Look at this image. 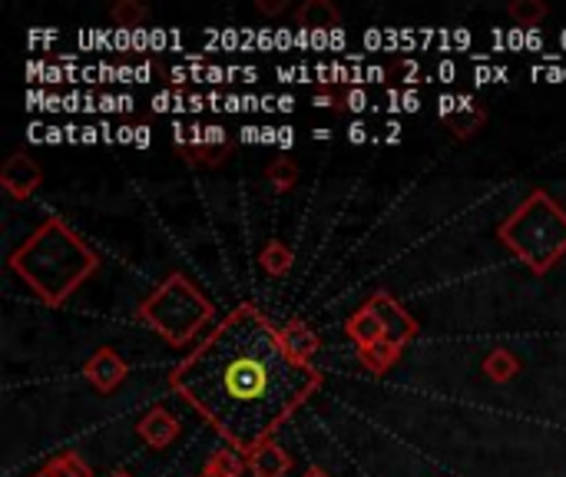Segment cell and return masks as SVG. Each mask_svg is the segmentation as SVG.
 <instances>
[{
	"label": "cell",
	"mask_w": 566,
	"mask_h": 477,
	"mask_svg": "<svg viewBox=\"0 0 566 477\" xmlns=\"http://www.w3.org/2000/svg\"><path fill=\"white\" fill-rule=\"evenodd\" d=\"M318 385L321 372L285 349L272 318L252 302L233 308L169 375V388L246 454L272 441Z\"/></svg>",
	"instance_id": "1"
},
{
	"label": "cell",
	"mask_w": 566,
	"mask_h": 477,
	"mask_svg": "<svg viewBox=\"0 0 566 477\" xmlns=\"http://www.w3.org/2000/svg\"><path fill=\"white\" fill-rule=\"evenodd\" d=\"M11 269L44 305L60 308L100 269V255L67 226V219L47 216L27 242L14 249Z\"/></svg>",
	"instance_id": "2"
},
{
	"label": "cell",
	"mask_w": 566,
	"mask_h": 477,
	"mask_svg": "<svg viewBox=\"0 0 566 477\" xmlns=\"http://www.w3.org/2000/svg\"><path fill=\"white\" fill-rule=\"evenodd\" d=\"M500 239L533 275H546L566 255V213L550 193L536 190L500 226Z\"/></svg>",
	"instance_id": "3"
},
{
	"label": "cell",
	"mask_w": 566,
	"mask_h": 477,
	"mask_svg": "<svg viewBox=\"0 0 566 477\" xmlns=\"http://www.w3.org/2000/svg\"><path fill=\"white\" fill-rule=\"evenodd\" d=\"M213 315H216L213 302L182 272H172L152 295L139 302V318L172 349L193 342Z\"/></svg>",
	"instance_id": "4"
},
{
	"label": "cell",
	"mask_w": 566,
	"mask_h": 477,
	"mask_svg": "<svg viewBox=\"0 0 566 477\" xmlns=\"http://www.w3.org/2000/svg\"><path fill=\"white\" fill-rule=\"evenodd\" d=\"M364 305H371V311L382 318L388 342H395V345L405 349L418 336V318L405 305H398V298H392L388 292H374Z\"/></svg>",
	"instance_id": "5"
},
{
	"label": "cell",
	"mask_w": 566,
	"mask_h": 477,
	"mask_svg": "<svg viewBox=\"0 0 566 477\" xmlns=\"http://www.w3.org/2000/svg\"><path fill=\"white\" fill-rule=\"evenodd\" d=\"M41 183H44V173L27 152H14L4 163V170H0V186L14 200H27Z\"/></svg>",
	"instance_id": "6"
},
{
	"label": "cell",
	"mask_w": 566,
	"mask_h": 477,
	"mask_svg": "<svg viewBox=\"0 0 566 477\" xmlns=\"http://www.w3.org/2000/svg\"><path fill=\"white\" fill-rule=\"evenodd\" d=\"M126 362L113 352V349H97L90 359H87V365H83V375H87V382L93 385V388H100V391H113V388H120L123 385V378H126Z\"/></svg>",
	"instance_id": "7"
},
{
	"label": "cell",
	"mask_w": 566,
	"mask_h": 477,
	"mask_svg": "<svg viewBox=\"0 0 566 477\" xmlns=\"http://www.w3.org/2000/svg\"><path fill=\"white\" fill-rule=\"evenodd\" d=\"M136 431H139V438H143L149 447H169V444L179 438V421H176V414H169L162 405H156L152 411H146V414L139 418Z\"/></svg>",
	"instance_id": "8"
},
{
	"label": "cell",
	"mask_w": 566,
	"mask_h": 477,
	"mask_svg": "<svg viewBox=\"0 0 566 477\" xmlns=\"http://www.w3.org/2000/svg\"><path fill=\"white\" fill-rule=\"evenodd\" d=\"M295 21H298V31H308V34L341 31V14H338V8L331 4V0H305V4L298 8V14H295Z\"/></svg>",
	"instance_id": "9"
},
{
	"label": "cell",
	"mask_w": 566,
	"mask_h": 477,
	"mask_svg": "<svg viewBox=\"0 0 566 477\" xmlns=\"http://www.w3.org/2000/svg\"><path fill=\"white\" fill-rule=\"evenodd\" d=\"M348 339L358 345V349H371L377 342H385V326H382V318H377L371 311V305H361L351 318H348V326H344Z\"/></svg>",
	"instance_id": "10"
},
{
	"label": "cell",
	"mask_w": 566,
	"mask_h": 477,
	"mask_svg": "<svg viewBox=\"0 0 566 477\" xmlns=\"http://www.w3.org/2000/svg\"><path fill=\"white\" fill-rule=\"evenodd\" d=\"M282 342H285V349L298 359V362H305V365H312V359L318 355V349H321V339L302 322V318H292V322H285L282 329Z\"/></svg>",
	"instance_id": "11"
},
{
	"label": "cell",
	"mask_w": 566,
	"mask_h": 477,
	"mask_svg": "<svg viewBox=\"0 0 566 477\" xmlns=\"http://www.w3.org/2000/svg\"><path fill=\"white\" fill-rule=\"evenodd\" d=\"M249 467H252L256 477H285L288 467H292V457L275 441H265L262 447H256L249 454Z\"/></svg>",
	"instance_id": "12"
},
{
	"label": "cell",
	"mask_w": 566,
	"mask_h": 477,
	"mask_svg": "<svg viewBox=\"0 0 566 477\" xmlns=\"http://www.w3.org/2000/svg\"><path fill=\"white\" fill-rule=\"evenodd\" d=\"M401 359V345H395V342H377V345H371V349H358V362L364 365V368H371L374 375H385L395 362Z\"/></svg>",
	"instance_id": "13"
},
{
	"label": "cell",
	"mask_w": 566,
	"mask_h": 477,
	"mask_svg": "<svg viewBox=\"0 0 566 477\" xmlns=\"http://www.w3.org/2000/svg\"><path fill=\"white\" fill-rule=\"evenodd\" d=\"M484 372H487L490 382L503 385V382H510V378L520 372V362H517V355H513L510 349H494V352L484 359Z\"/></svg>",
	"instance_id": "14"
},
{
	"label": "cell",
	"mask_w": 566,
	"mask_h": 477,
	"mask_svg": "<svg viewBox=\"0 0 566 477\" xmlns=\"http://www.w3.org/2000/svg\"><path fill=\"white\" fill-rule=\"evenodd\" d=\"M507 14L513 18V24L520 31H536L546 18V4L543 0H513V4L507 8Z\"/></svg>",
	"instance_id": "15"
},
{
	"label": "cell",
	"mask_w": 566,
	"mask_h": 477,
	"mask_svg": "<svg viewBox=\"0 0 566 477\" xmlns=\"http://www.w3.org/2000/svg\"><path fill=\"white\" fill-rule=\"evenodd\" d=\"M484 123H487V113H484L480 106H461V110L448 120V126H451V133H454L457 139H467V136L480 133Z\"/></svg>",
	"instance_id": "16"
},
{
	"label": "cell",
	"mask_w": 566,
	"mask_h": 477,
	"mask_svg": "<svg viewBox=\"0 0 566 477\" xmlns=\"http://www.w3.org/2000/svg\"><path fill=\"white\" fill-rule=\"evenodd\" d=\"M259 262H262V269L269 272V275H285L288 269H292V249L285 246V242H279V239H272L265 249H262V255H259Z\"/></svg>",
	"instance_id": "17"
},
{
	"label": "cell",
	"mask_w": 566,
	"mask_h": 477,
	"mask_svg": "<svg viewBox=\"0 0 566 477\" xmlns=\"http://www.w3.org/2000/svg\"><path fill=\"white\" fill-rule=\"evenodd\" d=\"M113 21L120 31H139V24L146 21V8L139 4V0H120V4H113Z\"/></svg>",
	"instance_id": "18"
},
{
	"label": "cell",
	"mask_w": 566,
	"mask_h": 477,
	"mask_svg": "<svg viewBox=\"0 0 566 477\" xmlns=\"http://www.w3.org/2000/svg\"><path fill=\"white\" fill-rule=\"evenodd\" d=\"M246 464H249V461H242V454H236V451H216V454L210 457L206 470H213V474H219V477H242Z\"/></svg>",
	"instance_id": "19"
},
{
	"label": "cell",
	"mask_w": 566,
	"mask_h": 477,
	"mask_svg": "<svg viewBox=\"0 0 566 477\" xmlns=\"http://www.w3.org/2000/svg\"><path fill=\"white\" fill-rule=\"evenodd\" d=\"M265 180H269L279 193H288V190L298 183V167L292 163V159H275V163L265 170Z\"/></svg>",
	"instance_id": "20"
},
{
	"label": "cell",
	"mask_w": 566,
	"mask_h": 477,
	"mask_svg": "<svg viewBox=\"0 0 566 477\" xmlns=\"http://www.w3.org/2000/svg\"><path fill=\"white\" fill-rule=\"evenodd\" d=\"M229 152H233V146H193V149H185V159L193 167H223Z\"/></svg>",
	"instance_id": "21"
},
{
	"label": "cell",
	"mask_w": 566,
	"mask_h": 477,
	"mask_svg": "<svg viewBox=\"0 0 566 477\" xmlns=\"http://www.w3.org/2000/svg\"><path fill=\"white\" fill-rule=\"evenodd\" d=\"M57 477H93V470H90V464L80 457V454H73V451H67V454H60V457H54L50 464H47Z\"/></svg>",
	"instance_id": "22"
},
{
	"label": "cell",
	"mask_w": 566,
	"mask_h": 477,
	"mask_svg": "<svg viewBox=\"0 0 566 477\" xmlns=\"http://www.w3.org/2000/svg\"><path fill=\"white\" fill-rule=\"evenodd\" d=\"M152 110L156 113H182V110H189V96H179V93H169V90H162V93H156L152 96Z\"/></svg>",
	"instance_id": "23"
},
{
	"label": "cell",
	"mask_w": 566,
	"mask_h": 477,
	"mask_svg": "<svg viewBox=\"0 0 566 477\" xmlns=\"http://www.w3.org/2000/svg\"><path fill=\"white\" fill-rule=\"evenodd\" d=\"M371 106V100H367V93L361 90V87H351L348 93H344V110H351V113H364Z\"/></svg>",
	"instance_id": "24"
},
{
	"label": "cell",
	"mask_w": 566,
	"mask_h": 477,
	"mask_svg": "<svg viewBox=\"0 0 566 477\" xmlns=\"http://www.w3.org/2000/svg\"><path fill=\"white\" fill-rule=\"evenodd\" d=\"M315 106L318 110H344V96H335V93L321 90V93H315Z\"/></svg>",
	"instance_id": "25"
},
{
	"label": "cell",
	"mask_w": 566,
	"mask_h": 477,
	"mask_svg": "<svg viewBox=\"0 0 566 477\" xmlns=\"http://www.w3.org/2000/svg\"><path fill=\"white\" fill-rule=\"evenodd\" d=\"M457 110H461V96H441V100H438V113H441L444 120H451Z\"/></svg>",
	"instance_id": "26"
},
{
	"label": "cell",
	"mask_w": 566,
	"mask_h": 477,
	"mask_svg": "<svg viewBox=\"0 0 566 477\" xmlns=\"http://www.w3.org/2000/svg\"><path fill=\"white\" fill-rule=\"evenodd\" d=\"M265 18H275V14H282L285 11V0H259L256 4Z\"/></svg>",
	"instance_id": "27"
},
{
	"label": "cell",
	"mask_w": 566,
	"mask_h": 477,
	"mask_svg": "<svg viewBox=\"0 0 566 477\" xmlns=\"http://www.w3.org/2000/svg\"><path fill=\"white\" fill-rule=\"evenodd\" d=\"M385 77H388V70H385V67H377V64L364 67V83H382Z\"/></svg>",
	"instance_id": "28"
},
{
	"label": "cell",
	"mask_w": 566,
	"mask_h": 477,
	"mask_svg": "<svg viewBox=\"0 0 566 477\" xmlns=\"http://www.w3.org/2000/svg\"><path fill=\"white\" fill-rule=\"evenodd\" d=\"M203 80H210V83H226L229 80V67H206V77Z\"/></svg>",
	"instance_id": "29"
},
{
	"label": "cell",
	"mask_w": 566,
	"mask_h": 477,
	"mask_svg": "<svg viewBox=\"0 0 566 477\" xmlns=\"http://www.w3.org/2000/svg\"><path fill=\"white\" fill-rule=\"evenodd\" d=\"M348 139H351V143H364V139H367V126H364L361 120H354V123L348 126Z\"/></svg>",
	"instance_id": "30"
},
{
	"label": "cell",
	"mask_w": 566,
	"mask_h": 477,
	"mask_svg": "<svg viewBox=\"0 0 566 477\" xmlns=\"http://www.w3.org/2000/svg\"><path fill=\"white\" fill-rule=\"evenodd\" d=\"M166 44H172V34H166V31H152V34H149V47H152V50H162Z\"/></svg>",
	"instance_id": "31"
},
{
	"label": "cell",
	"mask_w": 566,
	"mask_h": 477,
	"mask_svg": "<svg viewBox=\"0 0 566 477\" xmlns=\"http://www.w3.org/2000/svg\"><path fill=\"white\" fill-rule=\"evenodd\" d=\"M418 106H421V96H418L415 90H408V93H401V110H405V113H415Z\"/></svg>",
	"instance_id": "32"
},
{
	"label": "cell",
	"mask_w": 566,
	"mask_h": 477,
	"mask_svg": "<svg viewBox=\"0 0 566 477\" xmlns=\"http://www.w3.org/2000/svg\"><path fill=\"white\" fill-rule=\"evenodd\" d=\"M100 110L103 113H116V110H123V103H120V96H110L106 93V96H100Z\"/></svg>",
	"instance_id": "33"
},
{
	"label": "cell",
	"mask_w": 566,
	"mask_h": 477,
	"mask_svg": "<svg viewBox=\"0 0 566 477\" xmlns=\"http://www.w3.org/2000/svg\"><path fill=\"white\" fill-rule=\"evenodd\" d=\"M438 77H441V80H444V83H451V80H454V77H457V67H454V64H451V60H444V64H441V67H438Z\"/></svg>",
	"instance_id": "34"
},
{
	"label": "cell",
	"mask_w": 566,
	"mask_h": 477,
	"mask_svg": "<svg viewBox=\"0 0 566 477\" xmlns=\"http://www.w3.org/2000/svg\"><path fill=\"white\" fill-rule=\"evenodd\" d=\"M169 77H172V83H176V87H182L185 80H193V70H182V67H176V70H169Z\"/></svg>",
	"instance_id": "35"
},
{
	"label": "cell",
	"mask_w": 566,
	"mask_h": 477,
	"mask_svg": "<svg viewBox=\"0 0 566 477\" xmlns=\"http://www.w3.org/2000/svg\"><path fill=\"white\" fill-rule=\"evenodd\" d=\"M133 47H136V50H149V34H146L143 27L133 31Z\"/></svg>",
	"instance_id": "36"
},
{
	"label": "cell",
	"mask_w": 566,
	"mask_h": 477,
	"mask_svg": "<svg viewBox=\"0 0 566 477\" xmlns=\"http://www.w3.org/2000/svg\"><path fill=\"white\" fill-rule=\"evenodd\" d=\"M239 139H242V143H262V129H256V126H246V129L239 133Z\"/></svg>",
	"instance_id": "37"
},
{
	"label": "cell",
	"mask_w": 566,
	"mask_h": 477,
	"mask_svg": "<svg viewBox=\"0 0 566 477\" xmlns=\"http://www.w3.org/2000/svg\"><path fill=\"white\" fill-rule=\"evenodd\" d=\"M292 143H295V129H292V126H282V129H279V146L288 149Z\"/></svg>",
	"instance_id": "38"
},
{
	"label": "cell",
	"mask_w": 566,
	"mask_h": 477,
	"mask_svg": "<svg viewBox=\"0 0 566 477\" xmlns=\"http://www.w3.org/2000/svg\"><path fill=\"white\" fill-rule=\"evenodd\" d=\"M156 73V67L152 64H143V67H136V83H149V77Z\"/></svg>",
	"instance_id": "39"
},
{
	"label": "cell",
	"mask_w": 566,
	"mask_h": 477,
	"mask_svg": "<svg viewBox=\"0 0 566 477\" xmlns=\"http://www.w3.org/2000/svg\"><path fill=\"white\" fill-rule=\"evenodd\" d=\"M133 146H139V149H146V146H149V126H136V139H133Z\"/></svg>",
	"instance_id": "40"
},
{
	"label": "cell",
	"mask_w": 566,
	"mask_h": 477,
	"mask_svg": "<svg viewBox=\"0 0 566 477\" xmlns=\"http://www.w3.org/2000/svg\"><path fill=\"white\" fill-rule=\"evenodd\" d=\"M136 139V129L133 126H120L116 129V143H133Z\"/></svg>",
	"instance_id": "41"
},
{
	"label": "cell",
	"mask_w": 566,
	"mask_h": 477,
	"mask_svg": "<svg viewBox=\"0 0 566 477\" xmlns=\"http://www.w3.org/2000/svg\"><path fill=\"white\" fill-rule=\"evenodd\" d=\"M206 96H200V93H193V96H189V110H193V113H200V110H206Z\"/></svg>",
	"instance_id": "42"
},
{
	"label": "cell",
	"mask_w": 566,
	"mask_h": 477,
	"mask_svg": "<svg viewBox=\"0 0 566 477\" xmlns=\"http://www.w3.org/2000/svg\"><path fill=\"white\" fill-rule=\"evenodd\" d=\"M256 44L269 50V47H275V34H272V31H262V34L256 37Z\"/></svg>",
	"instance_id": "43"
},
{
	"label": "cell",
	"mask_w": 566,
	"mask_h": 477,
	"mask_svg": "<svg viewBox=\"0 0 566 477\" xmlns=\"http://www.w3.org/2000/svg\"><path fill=\"white\" fill-rule=\"evenodd\" d=\"M292 44H295V37H292L288 31H279V34H275V47L285 50V47H292Z\"/></svg>",
	"instance_id": "44"
},
{
	"label": "cell",
	"mask_w": 566,
	"mask_h": 477,
	"mask_svg": "<svg viewBox=\"0 0 566 477\" xmlns=\"http://www.w3.org/2000/svg\"><path fill=\"white\" fill-rule=\"evenodd\" d=\"M97 139H103V129H97V126H83V143H97Z\"/></svg>",
	"instance_id": "45"
},
{
	"label": "cell",
	"mask_w": 566,
	"mask_h": 477,
	"mask_svg": "<svg viewBox=\"0 0 566 477\" xmlns=\"http://www.w3.org/2000/svg\"><path fill=\"white\" fill-rule=\"evenodd\" d=\"M348 44V37H344V31H331V50H341Z\"/></svg>",
	"instance_id": "46"
},
{
	"label": "cell",
	"mask_w": 566,
	"mask_h": 477,
	"mask_svg": "<svg viewBox=\"0 0 566 477\" xmlns=\"http://www.w3.org/2000/svg\"><path fill=\"white\" fill-rule=\"evenodd\" d=\"M401 67H405V77H408V83H415V77H418V70H421V67H418L415 60H405Z\"/></svg>",
	"instance_id": "47"
},
{
	"label": "cell",
	"mask_w": 566,
	"mask_h": 477,
	"mask_svg": "<svg viewBox=\"0 0 566 477\" xmlns=\"http://www.w3.org/2000/svg\"><path fill=\"white\" fill-rule=\"evenodd\" d=\"M282 113H292L295 110V96H279V103H275Z\"/></svg>",
	"instance_id": "48"
},
{
	"label": "cell",
	"mask_w": 566,
	"mask_h": 477,
	"mask_svg": "<svg viewBox=\"0 0 566 477\" xmlns=\"http://www.w3.org/2000/svg\"><path fill=\"white\" fill-rule=\"evenodd\" d=\"M60 139H67V129L50 126V129H47V143H60Z\"/></svg>",
	"instance_id": "49"
},
{
	"label": "cell",
	"mask_w": 566,
	"mask_h": 477,
	"mask_svg": "<svg viewBox=\"0 0 566 477\" xmlns=\"http://www.w3.org/2000/svg\"><path fill=\"white\" fill-rule=\"evenodd\" d=\"M364 44H367V47H382V34H377V31H367V34H364Z\"/></svg>",
	"instance_id": "50"
},
{
	"label": "cell",
	"mask_w": 566,
	"mask_h": 477,
	"mask_svg": "<svg viewBox=\"0 0 566 477\" xmlns=\"http://www.w3.org/2000/svg\"><path fill=\"white\" fill-rule=\"evenodd\" d=\"M295 47H312V34L308 31H298L295 34Z\"/></svg>",
	"instance_id": "51"
},
{
	"label": "cell",
	"mask_w": 566,
	"mask_h": 477,
	"mask_svg": "<svg viewBox=\"0 0 566 477\" xmlns=\"http://www.w3.org/2000/svg\"><path fill=\"white\" fill-rule=\"evenodd\" d=\"M523 47H530V50H540L543 44H540V37H536V31H527V44Z\"/></svg>",
	"instance_id": "52"
},
{
	"label": "cell",
	"mask_w": 566,
	"mask_h": 477,
	"mask_svg": "<svg viewBox=\"0 0 566 477\" xmlns=\"http://www.w3.org/2000/svg\"><path fill=\"white\" fill-rule=\"evenodd\" d=\"M262 143H279V129H272V126H262Z\"/></svg>",
	"instance_id": "53"
},
{
	"label": "cell",
	"mask_w": 566,
	"mask_h": 477,
	"mask_svg": "<svg viewBox=\"0 0 566 477\" xmlns=\"http://www.w3.org/2000/svg\"><path fill=\"white\" fill-rule=\"evenodd\" d=\"M490 77H494V73H490L487 67H480V70L474 73V83H490Z\"/></svg>",
	"instance_id": "54"
},
{
	"label": "cell",
	"mask_w": 566,
	"mask_h": 477,
	"mask_svg": "<svg viewBox=\"0 0 566 477\" xmlns=\"http://www.w3.org/2000/svg\"><path fill=\"white\" fill-rule=\"evenodd\" d=\"M315 139H331V129H325V126H321V129H315Z\"/></svg>",
	"instance_id": "55"
},
{
	"label": "cell",
	"mask_w": 566,
	"mask_h": 477,
	"mask_svg": "<svg viewBox=\"0 0 566 477\" xmlns=\"http://www.w3.org/2000/svg\"><path fill=\"white\" fill-rule=\"evenodd\" d=\"M305 477H328L325 470H318V467H312V470H305Z\"/></svg>",
	"instance_id": "56"
},
{
	"label": "cell",
	"mask_w": 566,
	"mask_h": 477,
	"mask_svg": "<svg viewBox=\"0 0 566 477\" xmlns=\"http://www.w3.org/2000/svg\"><path fill=\"white\" fill-rule=\"evenodd\" d=\"M34 477H57V474H54V470H50V467H44V470H37V474H34Z\"/></svg>",
	"instance_id": "57"
},
{
	"label": "cell",
	"mask_w": 566,
	"mask_h": 477,
	"mask_svg": "<svg viewBox=\"0 0 566 477\" xmlns=\"http://www.w3.org/2000/svg\"><path fill=\"white\" fill-rule=\"evenodd\" d=\"M200 477H219V474H213V470H203Z\"/></svg>",
	"instance_id": "58"
},
{
	"label": "cell",
	"mask_w": 566,
	"mask_h": 477,
	"mask_svg": "<svg viewBox=\"0 0 566 477\" xmlns=\"http://www.w3.org/2000/svg\"><path fill=\"white\" fill-rule=\"evenodd\" d=\"M110 477H129V474H123V470H116V474H110Z\"/></svg>",
	"instance_id": "59"
}]
</instances>
